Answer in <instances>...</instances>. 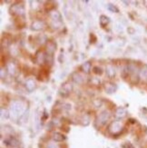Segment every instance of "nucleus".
Here are the masks:
<instances>
[{"instance_id": "obj_1", "label": "nucleus", "mask_w": 147, "mask_h": 148, "mask_svg": "<svg viewBox=\"0 0 147 148\" xmlns=\"http://www.w3.org/2000/svg\"><path fill=\"white\" fill-rule=\"evenodd\" d=\"M123 129H124V127H123V125H122L121 122L113 121L110 124L109 127H108V132H109L111 134L116 136V134H120L121 132H122Z\"/></svg>"}, {"instance_id": "obj_2", "label": "nucleus", "mask_w": 147, "mask_h": 148, "mask_svg": "<svg viewBox=\"0 0 147 148\" xmlns=\"http://www.w3.org/2000/svg\"><path fill=\"white\" fill-rule=\"evenodd\" d=\"M11 12L14 15H16L17 16L20 17L21 16H24L25 8H24V5L21 4H15L11 6Z\"/></svg>"}, {"instance_id": "obj_3", "label": "nucleus", "mask_w": 147, "mask_h": 148, "mask_svg": "<svg viewBox=\"0 0 147 148\" xmlns=\"http://www.w3.org/2000/svg\"><path fill=\"white\" fill-rule=\"evenodd\" d=\"M12 111L14 112V114H16L17 116H19V114H21V113L24 111L23 104L19 101H15L12 105Z\"/></svg>"}, {"instance_id": "obj_4", "label": "nucleus", "mask_w": 147, "mask_h": 148, "mask_svg": "<svg viewBox=\"0 0 147 148\" xmlns=\"http://www.w3.org/2000/svg\"><path fill=\"white\" fill-rule=\"evenodd\" d=\"M109 118H110V113L108 111H104L99 114V116L97 118V123L100 125H104L109 120Z\"/></svg>"}, {"instance_id": "obj_5", "label": "nucleus", "mask_w": 147, "mask_h": 148, "mask_svg": "<svg viewBox=\"0 0 147 148\" xmlns=\"http://www.w3.org/2000/svg\"><path fill=\"white\" fill-rule=\"evenodd\" d=\"M44 27H46V24L43 20H36L33 22L32 24V30L34 31H40V30H43Z\"/></svg>"}, {"instance_id": "obj_6", "label": "nucleus", "mask_w": 147, "mask_h": 148, "mask_svg": "<svg viewBox=\"0 0 147 148\" xmlns=\"http://www.w3.org/2000/svg\"><path fill=\"white\" fill-rule=\"evenodd\" d=\"M36 88V83L34 79L28 78L25 81V89H27L28 92H33Z\"/></svg>"}, {"instance_id": "obj_7", "label": "nucleus", "mask_w": 147, "mask_h": 148, "mask_svg": "<svg viewBox=\"0 0 147 148\" xmlns=\"http://www.w3.org/2000/svg\"><path fill=\"white\" fill-rule=\"evenodd\" d=\"M4 143L6 145H9L11 147H15V146H18V141L14 137V136H8V137H6L5 140H4Z\"/></svg>"}, {"instance_id": "obj_8", "label": "nucleus", "mask_w": 147, "mask_h": 148, "mask_svg": "<svg viewBox=\"0 0 147 148\" xmlns=\"http://www.w3.org/2000/svg\"><path fill=\"white\" fill-rule=\"evenodd\" d=\"M116 89H117V86L113 83L107 82L105 84V90L107 94H113L116 91Z\"/></svg>"}, {"instance_id": "obj_9", "label": "nucleus", "mask_w": 147, "mask_h": 148, "mask_svg": "<svg viewBox=\"0 0 147 148\" xmlns=\"http://www.w3.org/2000/svg\"><path fill=\"white\" fill-rule=\"evenodd\" d=\"M56 50V44L53 41H48L47 45H46V51H47V54L52 56Z\"/></svg>"}, {"instance_id": "obj_10", "label": "nucleus", "mask_w": 147, "mask_h": 148, "mask_svg": "<svg viewBox=\"0 0 147 148\" xmlns=\"http://www.w3.org/2000/svg\"><path fill=\"white\" fill-rule=\"evenodd\" d=\"M116 116L119 119H123L124 118L126 115H127V111L126 109L124 107H118L116 110Z\"/></svg>"}, {"instance_id": "obj_11", "label": "nucleus", "mask_w": 147, "mask_h": 148, "mask_svg": "<svg viewBox=\"0 0 147 148\" xmlns=\"http://www.w3.org/2000/svg\"><path fill=\"white\" fill-rule=\"evenodd\" d=\"M52 139H53L54 142L59 143V142H63V141H65L66 136H64V134L58 133V132H54L52 134Z\"/></svg>"}, {"instance_id": "obj_12", "label": "nucleus", "mask_w": 147, "mask_h": 148, "mask_svg": "<svg viewBox=\"0 0 147 148\" xmlns=\"http://www.w3.org/2000/svg\"><path fill=\"white\" fill-rule=\"evenodd\" d=\"M49 16L50 17L52 18V20L53 21H57V22H62L61 20V14L58 12V11H56V10H53V11H51L49 13Z\"/></svg>"}, {"instance_id": "obj_13", "label": "nucleus", "mask_w": 147, "mask_h": 148, "mask_svg": "<svg viewBox=\"0 0 147 148\" xmlns=\"http://www.w3.org/2000/svg\"><path fill=\"white\" fill-rule=\"evenodd\" d=\"M6 71H8L9 74L15 75L16 73V66L15 63L9 62L8 65H6Z\"/></svg>"}, {"instance_id": "obj_14", "label": "nucleus", "mask_w": 147, "mask_h": 148, "mask_svg": "<svg viewBox=\"0 0 147 148\" xmlns=\"http://www.w3.org/2000/svg\"><path fill=\"white\" fill-rule=\"evenodd\" d=\"M105 72H106V75L109 78H113V77L116 75V69H114L113 66H112V65H108L106 66Z\"/></svg>"}, {"instance_id": "obj_15", "label": "nucleus", "mask_w": 147, "mask_h": 148, "mask_svg": "<svg viewBox=\"0 0 147 148\" xmlns=\"http://www.w3.org/2000/svg\"><path fill=\"white\" fill-rule=\"evenodd\" d=\"M91 69H92V65H91V63L89 62V61L84 63L81 66V70L85 74H89V73H90V71H91Z\"/></svg>"}, {"instance_id": "obj_16", "label": "nucleus", "mask_w": 147, "mask_h": 148, "mask_svg": "<svg viewBox=\"0 0 147 148\" xmlns=\"http://www.w3.org/2000/svg\"><path fill=\"white\" fill-rule=\"evenodd\" d=\"M46 56H44V54L42 52V51H38L36 55V62L38 64H43L46 62Z\"/></svg>"}, {"instance_id": "obj_17", "label": "nucleus", "mask_w": 147, "mask_h": 148, "mask_svg": "<svg viewBox=\"0 0 147 148\" xmlns=\"http://www.w3.org/2000/svg\"><path fill=\"white\" fill-rule=\"evenodd\" d=\"M62 89H63V95L64 96H66L70 92L72 91L73 89V86L71 84H64L63 86H62Z\"/></svg>"}, {"instance_id": "obj_18", "label": "nucleus", "mask_w": 147, "mask_h": 148, "mask_svg": "<svg viewBox=\"0 0 147 148\" xmlns=\"http://www.w3.org/2000/svg\"><path fill=\"white\" fill-rule=\"evenodd\" d=\"M99 22H100V25H101V27H105V25H107L108 24H109L110 22V19L108 16H104V15H102L99 18Z\"/></svg>"}, {"instance_id": "obj_19", "label": "nucleus", "mask_w": 147, "mask_h": 148, "mask_svg": "<svg viewBox=\"0 0 147 148\" xmlns=\"http://www.w3.org/2000/svg\"><path fill=\"white\" fill-rule=\"evenodd\" d=\"M72 76H73L74 82L76 83V84H78V85H81V84H83V82H84V79H83V77L78 73H74Z\"/></svg>"}, {"instance_id": "obj_20", "label": "nucleus", "mask_w": 147, "mask_h": 148, "mask_svg": "<svg viewBox=\"0 0 147 148\" xmlns=\"http://www.w3.org/2000/svg\"><path fill=\"white\" fill-rule=\"evenodd\" d=\"M139 75H140V77H142L143 79L147 80V66H144L142 67V69L140 70Z\"/></svg>"}, {"instance_id": "obj_21", "label": "nucleus", "mask_w": 147, "mask_h": 148, "mask_svg": "<svg viewBox=\"0 0 147 148\" xmlns=\"http://www.w3.org/2000/svg\"><path fill=\"white\" fill-rule=\"evenodd\" d=\"M1 116L2 118H5L8 119L9 117V114H8V111L6 110V109H4V108H1Z\"/></svg>"}, {"instance_id": "obj_22", "label": "nucleus", "mask_w": 147, "mask_h": 148, "mask_svg": "<svg viewBox=\"0 0 147 148\" xmlns=\"http://www.w3.org/2000/svg\"><path fill=\"white\" fill-rule=\"evenodd\" d=\"M107 8L109 9L110 11H112V12H116V13H117V12L119 11L116 6V5H112V4H108V5H107Z\"/></svg>"}, {"instance_id": "obj_23", "label": "nucleus", "mask_w": 147, "mask_h": 148, "mask_svg": "<svg viewBox=\"0 0 147 148\" xmlns=\"http://www.w3.org/2000/svg\"><path fill=\"white\" fill-rule=\"evenodd\" d=\"M93 72L95 75H102V73H103V70H102V68L99 67V66H94L93 68Z\"/></svg>"}, {"instance_id": "obj_24", "label": "nucleus", "mask_w": 147, "mask_h": 148, "mask_svg": "<svg viewBox=\"0 0 147 148\" xmlns=\"http://www.w3.org/2000/svg\"><path fill=\"white\" fill-rule=\"evenodd\" d=\"M122 148H135V146H133L132 145V143H130V142H124L122 145Z\"/></svg>"}, {"instance_id": "obj_25", "label": "nucleus", "mask_w": 147, "mask_h": 148, "mask_svg": "<svg viewBox=\"0 0 147 148\" xmlns=\"http://www.w3.org/2000/svg\"><path fill=\"white\" fill-rule=\"evenodd\" d=\"M47 148H60V146L56 144V142H51L47 145Z\"/></svg>"}, {"instance_id": "obj_26", "label": "nucleus", "mask_w": 147, "mask_h": 148, "mask_svg": "<svg viewBox=\"0 0 147 148\" xmlns=\"http://www.w3.org/2000/svg\"><path fill=\"white\" fill-rule=\"evenodd\" d=\"M142 116L145 119H147V109L146 108H143L142 109Z\"/></svg>"}, {"instance_id": "obj_27", "label": "nucleus", "mask_w": 147, "mask_h": 148, "mask_svg": "<svg viewBox=\"0 0 147 148\" xmlns=\"http://www.w3.org/2000/svg\"><path fill=\"white\" fill-rule=\"evenodd\" d=\"M4 68H1V78H5V75H6V71L4 72Z\"/></svg>"}, {"instance_id": "obj_28", "label": "nucleus", "mask_w": 147, "mask_h": 148, "mask_svg": "<svg viewBox=\"0 0 147 148\" xmlns=\"http://www.w3.org/2000/svg\"><path fill=\"white\" fill-rule=\"evenodd\" d=\"M128 32L131 34V35H133V34H135V30L133 29V28H132V27H129L128 28Z\"/></svg>"}, {"instance_id": "obj_29", "label": "nucleus", "mask_w": 147, "mask_h": 148, "mask_svg": "<svg viewBox=\"0 0 147 148\" xmlns=\"http://www.w3.org/2000/svg\"><path fill=\"white\" fill-rule=\"evenodd\" d=\"M11 148H19L18 146H15V147H11Z\"/></svg>"}]
</instances>
